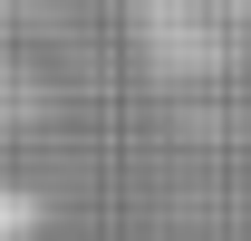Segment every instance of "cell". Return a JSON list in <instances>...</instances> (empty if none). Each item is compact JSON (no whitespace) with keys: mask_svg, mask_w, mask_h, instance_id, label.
Listing matches in <instances>:
<instances>
[{"mask_svg":"<svg viewBox=\"0 0 251 241\" xmlns=\"http://www.w3.org/2000/svg\"><path fill=\"white\" fill-rule=\"evenodd\" d=\"M135 48L164 77H222L251 48V0H135Z\"/></svg>","mask_w":251,"mask_h":241,"instance_id":"1","label":"cell"}]
</instances>
